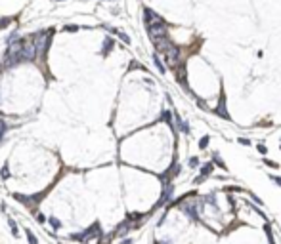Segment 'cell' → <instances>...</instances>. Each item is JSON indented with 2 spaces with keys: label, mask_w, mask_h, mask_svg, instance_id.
I'll list each match as a JSON object with an SVG mask.
<instances>
[{
  "label": "cell",
  "mask_w": 281,
  "mask_h": 244,
  "mask_svg": "<svg viewBox=\"0 0 281 244\" xmlns=\"http://www.w3.org/2000/svg\"><path fill=\"white\" fill-rule=\"evenodd\" d=\"M147 34L149 38L153 40V44H159L163 40H168V31H166V23L161 21V23H153L147 27Z\"/></svg>",
  "instance_id": "obj_1"
},
{
  "label": "cell",
  "mask_w": 281,
  "mask_h": 244,
  "mask_svg": "<svg viewBox=\"0 0 281 244\" xmlns=\"http://www.w3.org/2000/svg\"><path fill=\"white\" fill-rule=\"evenodd\" d=\"M100 223H94L90 229H86L84 233H79V235H71V238H75V240H88V238H96L100 237Z\"/></svg>",
  "instance_id": "obj_2"
},
{
  "label": "cell",
  "mask_w": 281,
  "mask_h": 244,
  "mask_svg": "<svg viewBox=\"0 0 281 244\" xmlns=\"http://www.w3.org/2000/svg\"><path fill=\"white\" fill-rule=\"evenodd\" d=\"M36 54H38V51H36V46H35V42L33 40H31V42H27V40H25V44H23V50H21V61H33L35 57H36Z\"/></svg>",
  "instance_id": "obj_3"
},
{
  "label": "cell",
  "mask_w": 281,
  "mask_h": 244,
  "mask_svg": "<svg viewBox=\"0 0 281 244\" xmlns=\"http://www.w3.org/2000/svg\"><path fill=\"white\" fill-rule=\"evenodd\" d=\"M165 57H166V63H168L170 67H176V63L180 61V48L172 44L168 50L165 51Z\"/></svg>",
  "instance_id": "obj_4"
},
{
  "label": "cell",
  "mask_w": 281,
  "mask_h": 244,
  "mask_svg": "<svg viewBox=\"0 0 281 244\" xmlns=\"http://www.w3.org/2000/svg\"><path fill=\"white\" fill-rule=\"evenodd\" d=\"M144 21H145V25H153V23H161V21H165L163 17H159L157 13L153 12V10H149V8H144Z\"/></svg>",
  "instance_id": "obj_5"
},
{
  "label": "cell",
  "mask_w": 281,
  "mask_h": 244,
  "mask_svg": "<svg viewBox=\"0 0 281 244\" xmlns=\"http://www.w3.org/2000/svg\"><path fill=\"white\" fill-rule=\"evenodd\" d=\"M214 113L222 118H230V115H228V111H226V96H224V93H220V103H218V107L214 109Z\"/></svg>",
  "instance_id": "obj_6"
},
{
  "label": "cell",
  "mask_w": 281,
  "mask_h": 244,
  "mask_svg": "<svg viewBox=\"0 0 281 244\" xmlns=\"http://www.w3.org/2000/svg\"><path fill=\"white\" fill-rule=\"evenodd\" d=\"M172 193H174V187L170 183H165V191H163V195H161V200L157 202V206H163L165 202H168L170 196H172Z\"/></svg>",
  "instance_id": "obj_7"
},
{
  "label": "cell",
  "mask_w": 281,
  "mask_h": 244,
  "mask_svg": "<svg viewBox=\"0 0 281 244\" xmlns=\"http://www.w3.org/2000/svg\"><path fill=\"white\" fill-rule=\"evenodd\" d=\"M184 212H186L189 217L197 219V202H187V204L184 206Z\"/></svg>",
  "instance_id": "obj_8"
},
{
  "label": "cell",
  "mask_w": 281,
  "mask_h": 244,
  "mask_svg": "<svg viewBox=\"0 0 281 244\" xmlns=\"http://www.w3.org/2000/svg\"><path fill=\"white\" fill-rule=\"evenodd\" d=\"M115 48V40L111 38V36H107L105 40H103V48H101V55H107L109 51Z\"/></svg>",
  "instance_id": "obj_9"
},
{
  "label": "cell",
  "mask_w": 281,
  "mask_h": 244,
  "mask_svg": "<svg viewBox=\"0 0 281 244\" xmlns=\"http://www.w3.org/2000/svg\"><path fill=\"white\" fill-rule=\"evenodd\" d=\"M174 118H176V126H178V128H180L184 134H189V126H187V124H186V122L180 118V115H178V113H174Z\"/></svg>",
  "instance_id": "obj_10"
},
{
  "label": "cell",
  "mask_w": 281,
  "mask_h": 244,
  "mask_svg": "<svg viewBox=\"0 0 281 244\" xmlns=\"http://www.w3.org/2000/svg\"><path fill=\"white\" fill-rule=\"evenodd\" d=\"M153 63H155V67H157V69H159V72H161V75H165V71H166V69H165L163 61L159 59V55H157V54H153Z\"/></svg>",
  "instance_id": "obj_11"
},
{
  "label": "cell",
  "mask_w": 281,
  "mask_h": 244,
  "mask_svg": "<svg viewBox=\"0 0 281 244\" xmlns=\"http://www.w3.org/2000/svg\"><path fill=\"white\" fill-rule=\"evenodd\" d=\"M212 170H214V166H212V162H207V164L201 168V175L205 178V175H209V174L212 172Z\"/></svg>",
  "instance_id": "obj_12"
},
{
  "label": "cell",
  "mask_w": 281,
  "mask_h": 244,
  "mask_svg": "<svg viewBox=\"0 0 281 244\" xmlns=\"http://www.w3.org/2000/svg\"><path fill=\"white\" fill-rule=\"evenodd\" d=\"M212 158H214V162H216L218 166H220V168H222V170H228V168H226V164H224V162H222V158H220V157H218V153H214V154H212Z\"/></svg>",
  "instance_id": "obj_13"
},
{
  "label": "cell",
  "mask_w": 281,
  "mask_h": 244,
  "mask_svg": "<svg viewBox=\"0 0 281 244\" xmlns=\"http://www.w3.org/2000/svg\"><path fill=\"white\" fill-rule=\"evenodd\" d=\"M79 29H80L79 25H65V29H63V31H65V33H77Z\"/></svg>",
  "instance_id": "obj_14"
},
{
  "label": "cell",
  "mask_w": 281,
  "mask_h": 244,
  "mask_svg": "<svg viewBox=\"0 0 281 244\" xmlns=\"http://www.w3.org/2000/svg\"><path fill=\"white\" fill-rule=\"evenodd\" d=\"M50 225L54 227V229H59V227H61V221L58 219V217H50Z\"/></svg>",
  "instance_id": "obj_15"
},
{
  "label": "cell",
  "mask_w": 281,
  "mask_h": 244,
  "mask_svg": "<svg viewBox=\"0 0 281 244\" xmlns=\"http://www.w3.org/2000/svg\"><path fill=\"white\" fill-rule=\"evenodd\" d=\"M27 238H29V244H38V240H36V237L33 235V231H29V229H27Z\"/></svg>",
  "instance_id": "obj_16"
},
{
  "label": "cell",
  "mask_w": 281,
  "mask_h": 244,
  "mask_svg": "<svg viewBox=\"0 0 281 244\" xmlns=\"http://www.w3.org/2000/svg\"><path fill=\"white\" fill-rule=\"evenodd\" d=\"M10 23H12V17H4V19H0V31H2L4 27H8Z\"/></svg>",
  "instance_id": "obj_17"
},
{
  "label": "cell",
  "mask_w": 281,
  "mask_h": 244,
  "mask_svg": "<svg viewBox=\"0 0 281 244\" xmlns=\"http://www.w3.org/2000/svg\"><path fill=\"white\" fill-rule=\"evenodd\" d=\"M119 38H121L124 44H130V36H128V34H124V33H121V31H119Z\"/></svg>",
  "instance_id": "obj_18"
},
{
  "label": "cell",
  "mask_w": 281,
  "mask_h": 244,
  "mask_svg": "<svg viewBox=\"0 0 281 244\" xmlns=\"http://www.w3.org/2000/svg\"><path fill=\"white\" fill-rule=\"evenodd\" d=\"M163 118L170 124V126H172V116H170V111H165V113H163Z\"/></svg>",
  "instance_id": "obj_19"
},
{
  "label": "cell",
  "mask_w": 281,
  "mask_h": 244,
  "mask_svg": "<svg viewBox=\"0 0 281 244\" xmlns=\"http://www.w3.org/2000/svg\"><path fill=\"white\" fill-rule=\"evenodd\" d=\"M264 229H266V235H268V240H270V244H273V235H272V231H270V227L266 225Z\"/></svg>",
  "instance_id": "obj_20"
},
{
  "label": "cell",
  "mask_w": 281,
  "mask_h": 244,
  "mask_svg": "<svg viewBox=\"0 0 281 244\" xmlns=\"http://www.w3.org/2000/svg\"><path fill=\"white\" fill-rule=\"evenodd\" d=\"M10 227H12V233L15 237H17V225H15V221L14 219H10Z\"/></svg>",
  "instance_id": "obj_21"
},
{
  "label": "cell",
  "mask_w": 281,
  "mask_h": 244,
  "mask_svg": "<svg viewBox=\"0 0 281 244\" xmlns=\"http://www.w3.org/2000/svg\"><path fill=\"white\" fill-rule=\"evenodd\" d=\"M4 132H6V122H4V120H0V139H2Z\"/></svg>",
  "instance_id": "obj_22"
},
{
  "label": "cell",
  "mask_w": 281,
  "mask_h": 244,
  "mask_svg": "<svg viewBox=\"0 0 281 244\" xmlns=\"http://www.w3.org/2000/svg\"><path fill=\"white\" fill-rule=\"evenodd\" d=\"M207 145H209V137H203L201 141H199V147H201V149H205Z\"/></svg>",
  "instance_id": "obj_23"
},
{
  "label": "cell",
  "mask_w": 281,
  "mask_h": 244,
  "mask_svg": "<svg viewBox=\"0 0 281 244\" xmlns=\"http://www.w3.org/2000/svg\"><path fill=\"white\" fill-rule=\"evenodd\" d=\"M197 164H199V158H197V157H191V158H189V166H193V168H195Z\"/></svg>",
  "instance_id": "obj_24"
},
{
  "label": "cell",
  "mask_w": 281,
  "mask_h": 244,
  "mask_svg": "<svg viewBox=\"0 0 281 244\" xmlns=\"http://www.w3.org/2000/svg\"><path fill=\"white\" fill-rule=\"evenodd\" d=\"M258 153H262V154H266V153H268V149H266V147H264V145H262V143H258Z\"/></svg>",
  "instance_id": "obj_25"
},
{
  "label": "cell",
  "mask_w": 281,
  "mask_h": 244,
  "mask_svg": "<svg viewBox=\"0 0 281 244\" xmlns=\"http://www.w3.org/2000/svg\"><path fill=\"white\" fill-rule=\"evenodd\" d=\"M2 178H10V172H8V166L2 168Z\"/></svg>",
  "instance_id": "obj_26"
},
{
  "label": "cell",
  "mask_w": 281,
  "mask_h": 244,
  "mask_svg": "<svg viewBox=\"0 0 281 244\" xmlns=\"http://www.w3.org/2000/svg\"><path fill=\"white\" fill-rule=\"evenodd\" d=\"M270 179H273L277 185H281V178H277V175H270Z\"/></svg>",
  "instance_id": "obj_27"
},
{
  "label": "cell",
  "mask_w": 281,
  "mask_h": 244,
  "mask_svg": "<svg viewBox=\"0 0 281 244\" xmlns=\"http://www.w3.org/2000/svg\"><path fill=\"white\" fill-rule=\"evenodd\" d=\"M264 162H266L268 166H272V168H279V166H277V164H275V162H272V160H264Z\"/></svg>",
  "instance_id": "obj_28"
},
{
  "label": "cell",
  "mask_w": 281,
  "mask_h": 244,
  "mask_svg": "<svg viewBox=\"0 0 281 244\" xmlns=\"http://www.w3.org/2000/svg\"><path fill=\"white\" fill-rule=\"evenodd\" d=\"M239 143H241V145H251V141H249V139H245V137L239 139Z\"/></svg>",
  "instance_id": "obj_29"
},
{
  "label": "cell",
  "mask_w": 281,
  "mask_h": 244,
  "mask_svg": "<svg viewBox=\"0 0 281 244\" xmlns=\"http://www.w3.org/2000/svg\"><path fill=\"white\" fill-rule=\"evenodd\" d=\"M36 219H38V221H40V223H44V221H46V217H44V216H42V214H40V216H38V217H36Z\"/></svg>",
  "instance_id": "obj_30"
},
{
  "label": "cell",
  "mask_w": 281,
  "mask_h": 244,
  "mask_svg": "<svg viewBox=\"0 0 281 244\" xmlns=\"http://www.w3.org/2000/svg\"><path fill=\"white\" fill-rule=\"evenodd\" d=\"M157 244H168V242H157Z\"/></svg>",
  "instance_id": "obj_31"
}]
</instances>
